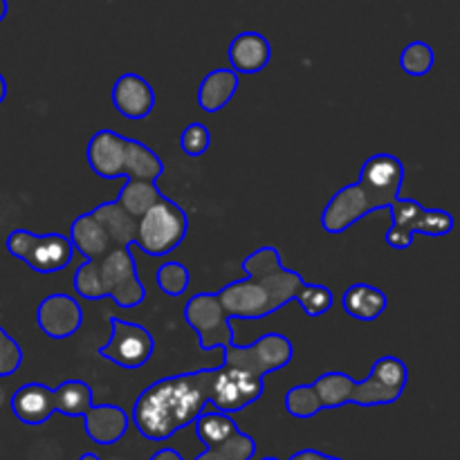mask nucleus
I'll return each mask as SVG.
<instances>
[{
  "label": "nucleus",
  "instance_id": "19",
  "mask_svg": "<svg viewBox=\"0 0 460 460\" xmlns=\"http://www.w3.org/2000/svg\"><path fill=\"white\" fill-rule=\"evenodd\" d=\"M386 305H389L386 292L376 286H368V283H355V286L346 288L341 295L344 313L364 323L377 322L386 313Z\"/></svg>",
  "mask_w": 460,
  "mask_h": 460
},
{
  "label": "nucleus",
  "instance_id": "4",
  "mask_svg": "<svg viewBox=\"0 0 460 460\" xmlns=\"http://www.w3.org/2000/svg\"><path fill=\"white\" fill-rule=\"evenodd\" d=\"M404 182V164L394 153H376L359 169L358 182L341 187L322 211V229L331 236L349 232L368 214L389 209L400 198Z\"/></svg>",
  "mask_w": 460,
  "mask_h": 460
},
{
  "label": "nucleus",
  "instance_id": "23",
  "mask_svg": "<svg viewBox=\"0 0 460 460\" xmlns=\"http://www.w3.org/2000/svg\"><path fill=\"white\" fill-rule=\"evenodd\" d=\"M67 238L75 245V252H79L84 259H93V256L102 254V252H106L112 245L108 234L103 232V227L94 220L90 211L72 220L70 229H67Z\"/></svg>",
  "mask_w": 460,
  "mask_h": 460
},
{
  "label": "nucleus",
  "instance_id": "29",
  "mask_svg": "<svg viewBox=\"0 0 460 460\" xmlns=\"http://www.w3.org/2000/svg\"><path fill=\"white\" fill-rule=\"evenodd\" d=\"M295 301L301 305V310H304L308 317H322V314H326L328 310L332 308V304H335V295H332L331 288L322 286V283H317V286L305 283V286L301 288L299 295H296Z\"/></svg>",
  "mask_w": 460,
  "mask_h": 460
},
{
  "label": "nucleus",
  "instance_id": "10",
  "mask_svg": "<svg viewBox=\"0 0 460 460\" xmlns=\"http://www.w3.org/2000/svg\"><path fill=\"white\" fill-rule=\"evenodd\" d=\"M4 250L39 274L61 272L75 256V245L67 234L58 232L34 234L27 229H13L4 241Z\"/></svg>",
  "mask_w": 460,
  "mask_h": 460
},
{
  "label": "nucleus",
  "instance_id": "15",
  "mask_svg": "<svg viewBox=\"0 0 460 460\" xmlns=\"http://www.w3.org/2000/svg\"><path fill=\"white\" fill-rule=\"evenodd\" d=\"M12 413L18 422L30 427L45 425L57 413L54 409V389L43 382H27L13 391L9 400Z\"/></svg>",
  "mask_w": 460,
  "mask_h": 460
},
{
  "label": "nucleus",
  "instance_id": "32",
  "mask_svg": "<svg viewBox=\"0 0 460 460\" xmlns=\"http://www.w3.org/2000/svg\"><path fill=\"white\" fill-rule=\"evenodd\" d=\"M288 460H344V458L331 456V454H323V452H319V449H313V447H305V449H299V452L292 454Z\"/></svg>",
  "mask_w": 460,
  "mask_h": 460
},
{
  "label": "nucleus",
  "instance_id": "8",
  "mask_svg": "<svg viewBox=\"0 0 460 460\" xmlns=\"http://www.w3.org/2000/svg\"><path fill=\"white\" fill-rule=\"evenodd\" d=\"M189 234V214L171 198H162L137 218L135 245L146 256H166L178 250Z\"/></svg>",
  "mask_w": 460,
  "mask_h": 460
},
{
  "label": "nucleus",
  "instance_id": "25",
  "mask_svg": "<svg viewBox=\"0 0 460 460\" xmlns=\"http://www.w3.org/2000/svg\"><path fill=\"white\" fill-rule=\"evenodd\" d=\"M162 198H164V193L160 191L157 182H151V180H126L117 200H119V205L126 211H130L135 218H139L144 211L151 209Z\"/></svg>",
  "mask_w": 460,
  "mask_h": 460
},
{
  "label": "nucleus",
  "instance_id": "27",
  "mask_svg": "<svg viewBox=\"0 0 460 460\" xmlns=\"http://www.w3.org/2000/svg\"><path fill=\"white\" fill-rule=\"evenodd\" d=\"M155 279L162 295L178 299V296H182L184 292L189 290L191 272H189L187 265L180 263V261H166V263H162L160 268H157Z\"/></svg>",
  "mask_w": 460,
  "mask_h": 460
},
{
  "label": "nucleus",
  "instance_id": "18",
  "mask_svg": "<svg viewBox=\"0 0 460 460\" xmlns=\"http://www.w3.org/2000/svg\"><path fill=\"white\" fill-rule=\"evenodd\" d=\"M238 85H241V75L234 72L232 67H218V70L207 72L198 85V106L209 115L220 112L238 93Z\"/></svg>",
  "mask_w": 460,
  "mask_h": 460
},
{
  "label": "nucleus",
  "instance_id": "35",
  "mask_svg": "<svg viewBox=\"0 0 460 460\" xmlns=\"http://www.w3.org/2000/svg\"><path fill=\"white\" fill-rule=\"evenodd\" d=\"M76 460H102V458H99L94 452H85V454H81V456Z\"/></svg>",
  "mask_w": 460,
  "mask_h": 460
},
{
  "label": "nucleus",
  "instance_id": "21",
  "mask_svg": "<svg viewBox=\"0 0 460 460\" xmlns=\"http://www.w3.org/2000/svg\"><path fill=\"white\" fill-rule=\"evenodd\" d=\"M256 458V440L245 431H238L232 440H227L220 447H205L193 460H254ZM148 460H184L178 449L162 447Z\"/></svg>",
  "mask_w": 460,
  "mask_h": 460
},
{
  "label": "nucleus",
  "instance_id": "11",
  "mask_svg": "<svg viewBox=\"0 0 460 460\" xmlns=\"http://www.w3.org/2000/svg\"><path fill=\"white\" fill-rule=\"evenodd\" d=\"M97 353L115 367L135 371V368H142L144 364H148V359L153 358L155 337L142 323L111 317V340Z\"/></svg>",
  "mask_w": 460,
  "mask_h": 460
},
{
  "label": "nucleus",
  "instance_id": "16",
  "mask_svg": "<svg viewBox=\"0 0 460 460\" xmlns=\"http://www.w3.org/2000/svg\"><path fill=\"white\" fill-rule=\"evenodd\" d=\"M227 58L238 75H259L272 61V45L259 31H241L229 43Z\"/></svg>",
  "mask_w": 460,
  "mask_h": 460
},
{
  "label": "nucleus",
  "instance_id": "13",
  "mask_svg": "<svg viewBox=\"0 0 460 460\" xmlns=\"http://www.w3.org/2000/svg\"><path fill=\"white\" fill-rule=\"evenodd\" d=\"M36 323L49 340H70L84 323V310L72 295L54 292V295L45 296L36 308Z\"/></svg>",
  "mask_w": 460,
  "mask_h": 460
},
{
  "label": "nucleus",
  "instance_id": "2",
  "mask_svg": "<svg viewBox=\"0 0 460 460\" xmlns=\"http://www.w3.org/2000/svg\"><path fill=\"white\" fill-rule=\"evenodd\" d=\"M245 279L227 283L214 292L225 317L259 322L286 308L296 299L305 279L281 263L277 247H259L241 263Z\"/></svg>",
  "mask_w": 460,
  "mask_h": 460
},
{
  "label": "nucleus",
  "instance_id": "33",
  "mask_svg": "<svg viewBox=\"0 0 460 460\" xmlns=\"http://www.w3.org/2000/svg\"><path fill=\"white\" fill-rule=\"evenodd\" d=\"M7 99V79L3 76V72H0V103Z\"/></svg>",
  "mask_w": 460,
  "mask_h": 460
},
{
  "label": "nucleus",
  "instance_id": "28",
  "mask_svg": "<svg viewBox=\"0 0 460 460\" xmlns=\"http://www.w3.org/2000/svg\"><path fill=\"white\" fill-rule=\"evenodd\" d=\"M286 411L290 413L292 418H299V420H310L317 413H322V404H319L317 394L313 389V382L310 385H296L292 386L286 394Z\"/></svg>",
  "mask_w": 460,
  "mask_h": 460
},
{
  "label": "nucleus",
  "instance_id": "36",
  "mask_svg": "<svg viewBox=\"0 0 460 460\" xmlns=\"http://www.w3.org/2000/svg\"><path fill=\"white\" fill-rule=\"evenodd\" d=\"M259 460H281V458H277V456H263V458H259Z\"/></svg>",
  "mask_w": 460,
  "mask_h": 460
},
{
  "label": "nucleus",
  "instance_id": "9",
  "mask_svg": "<svg viewBox=\"0 0 460 460\" xmlns=\"http://www.w3.org/2000/svg\"><path fill=\"white\" fill-rule=\"evenodd\" d=\"M391 209V227L385 234L386 245L402 252L409 250L416 234L429 238H443L454 232V216L445 209H427L413 198L400 196Z\"/></svg>",
  "mask_w": 460,
  "mask_h": 460
},
{
  "label": "nucleus",
  "instance_id": "20",
  "mask_svg": "<svg viewBox=\"0 0 460 460\" xmlns=\"http://www.w3.org/2000/svg\"><path fill=\"white\" fill-rule=\"evenodd\" d=\"M90 214L94 216L103 232L108 234L112 245H135V236H137V218L130 211H126L119 205V200H108L94 207Z\"/></svg>",
  "mask_w": 460,
  "mask_h": 460
},
{
  "label": "nucleus",
  "instance_id": "12",
  "mask_svg": "<svg viewBox=\"0 0 460 460\" xmlns=\"http://www.w3.org/2000/svg\"><path fill=\"white\" fill-rule=\"evenodd\" d=\"M184 322L196 332L202 350L225 349L234 344L232 319L225 317L218 308L214 292H198L184 305Z\"/></svg>",
  "mask_w": 460,
  "mask_h": 460
},
{
  "label": "nucleus",
  "instance_id": "5",
  "mask_svg": "<svg viewBox=\"0 0 460 460\" xmlns=\"http://www.w3.org/2000/svg\"><path fill=\"white\" fill-rule=\"evenodd\" d=\"M409 385V368L395 355H385L376 359L371 373L364 380H353L340 371L319 376L313 382L322 409H341L346 404L358 407H386L402 398Z\"/></svg>",
  "mask_w": 460,
  "mask_h": 460
},
{
  "label": "nucleus",
  "instance_id": "34",
  "mask_svg": "<svg viewBox=\"0 0 460 460\" xmlns=\"http://www.w3.org/2000/svg\"><path fill=\"white\" fill-rule=\"evenodd\" d=\"M7 12H9V3L7 0H0V22L7 18Z\"/></svg>",
  "mask_w": 460,
  "mask_h": 460
},
{
  "label": "nucleus",
  "instance_id": "26",
  "mask_svg": "<svg viewBox=\"0 0 460 460\" xmlns=\"http://www.w3.org/2000/svg\"><path fill=\"white\" fill-rule=\"evenodd\" d=\"M400 70L409 76H427L434 70L436 52L427 40H411L400 52Z\"/></svg>",
  "mask_w": 460,
  "mask_h": 460
},
{
  "label": "nucleus",
  "instance_id": "22",
  "mask_svg": "<svg viewBox=\"0 0 460 460\" xmlns=\"http://www.w3.org/2000/svg\"><path fill=\"white\" fill-rule=\"evenodd\" d=\"M193 429H196L198 440H200L205 447H220L227 440H232L234 436L241 431V427L236 425V420L232 418V413H225L214 409L211 404H207L200 411V416L193 420Z\"/></svg>",
  "mask_w": 460,
  "mask_h": 460
},
{
  "label": "nucleus",
  "instance_id": "24",
  "mask_svg": "<svg viewBox=\"0 0 460 460\" xmlns=\"http://www.w3.org/2000/svg\"><path fill=\"white\" fill-rule=\"evenodd\" d=\"M93 404V386L84 380H66L54 389V409L61 416L81 418Z\"/></svg>",
  "mask_w": 460,
  "mask_h": 460
},
{
  "label": "nucleus",
  "instance_id": "31",
  "mask_svg": "<svg viewBox=\"0 0 460 460\" xmlns=\"http://www.w3.org/2000/svg\"><path fill=\"white\" fill-rule=\"evenodd\" d=\"M22 367V349L9 332L0 326V377H12Z\"/></svg>",
  "mask_w": 460,
  "mask_h": 460
},
{
  "label": "nucleus",
  "instance_id": "30",
  "mask_svg": "<svg viewBox=\"0 0 460 460\" xmlns=\"http://www.w3.org/2000/svg\"><path fill=\"white\" fill-rule=\"evenodd\" d=\"M209 146L211 130L205 124H200V121H193V124L184 126L182 133H180V148H182L184 155L200 157L209 151Z\"/></svg>",
  "mask_w": 460,
  "mask_h": 460
},
{
  "label": "nucleus",
  "instance_id": "14",
  "mask_svg": "<svg viewBox=\"0 0 460 460\" xmlns=\"http://www.w3.org/2000/svg\"><path fill=\"white\" fill-rule=\"evenodd\" d=\"M111 102L112 108L126 119H146L155 108V90L137 72H124L112 84Z\"/></svg>",
  "mask_w": 460,
  "mask_h": 460
},
{
  "label": "nucleus",
  "instance_id": "17",
  "mask_svg": "<svg viewBox=\"0 0 460 460\" xmlns=\"http://www.w3.org/2000/svg\"><path fill=\"white\" fill-rule=\"evenodd\" d=\"M85 420V436L102 447L119 443L130 427V416L117 404H93L81 416Z\"/></svg>",
  "mask_w": 460,
  "mask_h": 460
},
{
  "label": "nucleus",
  "instance_id": "1",
  "mask_svg": "<svg viewBox=\"0 0 460 460\" xmlns=\"http://www.w3.org/2000/svg\"><path fill=\"white\" fill-rule=\"evenodd\" d=\"M292 358L295 346L281 332H268L247 346H225L223 362L209 368V404L225 413L252 407L263 398L265 377L286 368Z\"/></svg>",
  "mask_w": 460,
  "mask_h": 460
},
{
  "label": "nucleus",
  "instance_id": "7",
  "mask_svg": "<svg viewBox=\"0 0 460 460\" xmlns=\"http://www.w3.org/2000/svg\"><path fill=\"white\" fill-rule=\"evenodd\" d=\"M90 171L102 180H157L164 175V162L148 144L130 139L112 128L93 133L85 146Z\"/></svg>",
  "mask_w": 460,
  "mask_h": 460
},
{
  "label": "nucleus",
  "instance_id": "6",
  "mask_svg": "<svg viewBox=\"0 0 460 460\" xmlns=\"http://www.w3.org/2000/svg\"><path fill=\"white\" fill-rule=\"evenodd\" d=\"M72 288L81 299H112V304L126 310L146 301V288L128 245H111L102 254L85 259L72 277Z\"/></svg>",
  "mask_w": 460,
  "mask_h": 460
},
{
  "label": "nucleus",
  "instance_id": "3",
  "mask_svg": "<svg viewBox=\"0 0 460 460\" xmlns=\"http://www.w3.org/2000/svg\"><path fill=\"white\" fill-rule=\"evenodd\" d=\"M209 404V368L162 377L137 395L130 422L148 443H164L193 425Z\"/></svg>",
  "mask_w": 460,
  "mask_h": 460
}]
</instances>
